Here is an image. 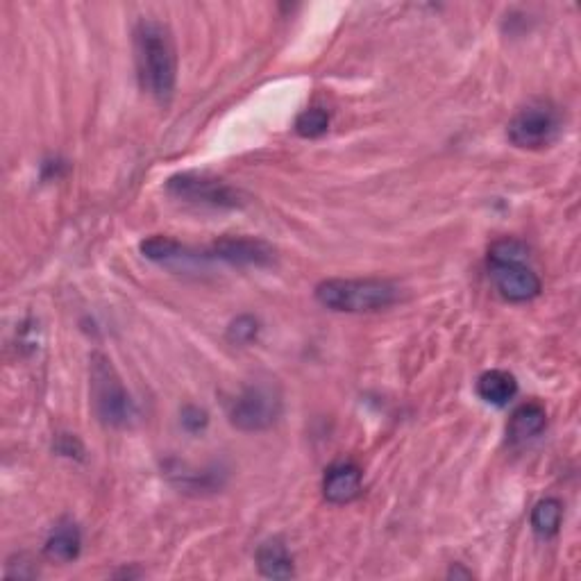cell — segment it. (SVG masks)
I'll return each instance as SVG.
<instances>
[{
	"instance_id": "cell-7",
	"label": "cell",
	"mask_w": 581,
	"mask_h": 581,
	"mask_svg": "<svg viewBox=\"0 0 581 581\" xmlns=\"http://www.w3.org/2000/svg\"><path fill=\"white\" fill-rule=\"evenodd\" d=\"M491 277L500 296L509 302H529L543 291L541 277L534 273L532 266H527V261L491 266Z\"/></svg>"
},
{
	"instance_id": "cell-23",
	"label": "cell",
	"mask_w": 581,
	"mask_h": 581,
	"mask_svg": "<svg viewBox=\"0 0 581 581\" xmlns=\"http://www.w3.org/2000/svg\"><path fill=\"white\" fill-rule=\"evenodd\" d=\"M450 577H466V579H470L473 577V572H466V570H461V566L457 563V566H454L452 570H450Z\"/></svg>"
},
{
	"instance_id": "cell-1",
	"label": "cell",
	"mask_w": 581,
	"mask_h": 581,
	"mask_svg": "<svg viewBox=\"0 0 581 581\" xmlns=\"http://www.w3.org/2000/svg\"><path fill=\"white\" fill-rule=\"evenodd\" d=\"M134 53L143 89L157 103H168L178 80V50L168 25L157 19H141L134 28Z\"/></svg>"
},
{
	"instance_id": "cell-8",
	"label": "cell",
	"mask_w": 581,
	"mask_h": 581,
	"mask_svg": "<svg viewBox=\"0 0 581 581\" xmlns=\"http://www.w3.org/2000/svg\"><path fill=\"white\" fill-rule=\"evenodd\" d=\"M209 257L227 261L232 266H271L275 261V250L261 239L223 237L209 250Z\"/></svg>"
},
{
	"instance_id": "cell-10",
	"label": "cell",
	"mask_w": 581,
	"mask_h": 581,
	"mask_svg": "<svg viewBox=\"0 0 581 581\" xmlns=\"http://www.w3.org/2000/svg\"><path fill=\"white\" fill-rule=\"evenodd\" d=\"M361 486H364V475L352 461L334 463L323 477V495L332 504L355 502L361 495Z\"/></svg>"
},
{
	"instance_id": "cell-14",
	"label": "cell",
	"mask_w": 581,
	"mask_h": 581,
	"mask_svg": "<svg viewBox=\"0 0 581 581\" xmlns=\"http://www.w3.org/2000/svg\"><path fill=\"white\" fill-rule=\"evenodd\" d=\"M82 536L75 522H60L46 541V557L60 563H71L80 557Z\"/></svg>"
},
{
	"instance_id": "cell-3",
	"label": "cell",
	"mask_w": 581,
	"mask_h": 581,
	"mask_svg": "<svg viewBox=\"0 0 581 581\" xmlns=\"http://www.w3.org/2000/svg\"><path fill=\"white\" fill-rule=\"evenodd\" d=\"M89 364V389L94 414L107 427H125L132 418V400L119 373L103 352H94Z\"/></svg>"
},
{
	"instance_id": "cell-2",
	"label": "cell",
	"mask_w": 581,
	"mask_h": 581,
	"mask_svg": "<svg viewBox=\"0 0 581 581\" xmlns=\"http://www.w3.org/2000/svg\"><path fill=\"white\" fill-rule=\"evenodd\" d=\"M316 300L323 307L343 314H375L400 300V286L380 277L364 280H325L316 286Z\"/></svg>"
},
{
	"instance_id": "cell-4",
	"label": "cell",
	"mask_w": 581,
	"mask_h": 581,
	"mask_svg": "<svg viewBox=\"0 0 581 581\" xmlns=\"http://www.w3.org/2000/svg\"><path fill=\"white\" fill-rule=\"evenodd\" d=\"M282 409L284 402L277 384L271 380H259L250 382L232 400L227 416H230V423L241 429V432H264V429H271L280 420Z\"/></svg>"
},
{
	"instance_id": "cell-6",
	"label": "cell",
	"mask_w": 581,
	"mask_h": 581,
	"mask_svg": "<svg viewBox=\"0 0 581 581\" xmlns=\"http://www.w3.org/2000/svg\"><path fill=\"white\" fill-rule=\"evenodd\" d=\"M166 191L173 198L191 202V205L214 209H237L243 205L241 193L223 180L207 173H178L166 182Z\"/></svg>"
},
{
	"instance_id": "cell-12",
	"label": "cell",
	"mask_w": 581,
	"mask_h": 581,
	"mask_svg": "<svg viewBox=\"0 0 581 581\" xmlns=\"http://www.w3.org/2000/svg\"><path fill=\"white\" fill-rule=\"evenodd\" d=\"M257 568L268 579H291L296 575L293 557L282 538H271L257 550Z\"/></svg>"
},
{
	"instance_id": "cell-18",
	"label": "cell",
	"mask_w": 581,
	"mask_h": 581,
	"mask_svg": "<svg viewBox=\"0 0 581 581\" xmlns=\"http://www.w3.org/2000/svg\"><path fill=\"white\" fill-rule=\"evenodd\" d=\"M529 250L522 241L518 239H500L495 241L491 250H488V266H498V264H516V261H527Z\"/></svg>"
},
{
	"instance_id": "cell-9",
	"label": "cell",
	"mask_w": 581,
	"mask_h": 581,
	"mask_svg": "<svg viewBox=\"0 0 581 581\" xmlns=\"http://www.w3.org/2000/svg\"><path fill=\"white\" fill-rule=\"evenodd\" d=\"M139 250L146 259L175 268V271H193V268H200L205 261L212 259L209 252L207 255H200V252H193L187 246H182L180 241L164 237V234H155V237L141 241Z\"/></svg>"
},
{
	"instance_id": "cell-19",
	"label": "cell",
	"mask_w": 581,
	"mask_h": 581,
	"mask_svg": "<svg viewBox=\"0 0 581 581\" xmlns=\"http://www.w3.org/2000/svg\"><path fill=\"white\" fill-rule=\"evenodd\" d=\"M259 334V321L252 316H239L237 321H232L227 327V339L237 345H248L250 341H255Z\"/></svg>"
},
{
	"instance_id": "cell-13",
	"label": "cell",
	"mask_w": 581,
	"mask_h": 581,
	"mask_svg": "<svg viewBox=\"0 0 581 581\" xmlns=\"http://www.w3.org/2000/svg\"><path fill=\"white\" fill-rule=\"evenodd\" d=\"M516 393L518 382L507 370H486L477 380V395L493 407H507Z\"/></svg>"
},
{
	"instance_id": "cell-5",
	"label": "cell",
	"mask_w": 581,
	"mask_h": 581,
	"mask_svg": "<svg viewBox=\"0 0 581 581\" xmlns=\"http://www.w3.org/2000/svg\"><path fill=\"white\" fill-rule=\"evenodd\" d=\"M561 128L563 121L557 105L550 100H532L509 121L507 137L516 148L543 150L559 139Z\"/></svg>"
},
{
	"instance_id": "cell-21",
	"label": "cell",
	"mask_w": 581,
	"mask_h": 581,
	"mask_svg": "<svg viewBox=\"0 0 581 581\" xmlns=\"http://www.w3.org/2000/svg\"><path fill=\"white\" fill-rule=\"evenodd\" d=\"M55 450L60 452L62 457H69V459H82L84 457V445L80 443L78 436H73V434L57 436Z\"/></svg>"
},
{
	"instance_id": "cell-11",
	"label": "cell",
	"mask_w": 581,
	"mask_h": 581,
	"mask_svg": "<svg viewBox=\"0 0 581 581\" xmlns=\"http://www.w3.org/2000/svg\"><path fill=\"white\" fill-rule=\"evenodd\" d=\"M545 427H547V411L543 404L525 402L511 414L507 434L511 443L520 445V443L536 439V436H541Z\"/></svg>"
},
{
	"instance_id": "cell-16",
	"label": "cell",
	"mask_w": 581,
	"mask_h": 581,
	"mask_svg": "<svg viewBox=\"0 0 581 581\" xmlns=\"http://www.w3.org/2000/svg\"><path fill=\"white\" fill-rule=\"evenodd\" d=\"M563 520V504L557 498H545L532 509V529L541 538L559 534Z\"/></svg>"
},
{
	"instance_id": "cell-15",
	"label": "cell",
	"mask_w": 581,
	"mask_h": 581,
	"mask_svg": "<svg viewBox=\"0 0 581 581\" xmlns=\"http://www.w3.org/2000/svg\"><path fill=\"white\" fill-rule=\"evenodd\" d=\"M166 477L187 493L216 491V488L223 486L221 479H218V473H214V470H209V473H205V470H189L180 461L166 463Z\"/></svg>"
},
{
	"instance_id": "cell-17",
	"label": "cell",
	"mask_w": 581,
	"mask_h": 581,
	"mask_svg": "<svg viewBox=\"0 0 581 581\" xmlns=\"http://www.w3.org/2000/svg\"><path fill=\"white\" fill-rule=\"evenodd\" d=\"M330 130V114L321 107H311L298 114L296 119V132L302 139H318Z\"/></svg>"
},
{
	"instance_id": "cell-22",
	"label": "cell",
	"mask_w": 581,
	"mask_h": 581,
	"mask_svg": "<svg viewBox=\"0 0 581 581\" xmlns=\"http://www.w3.org/2000/svg\"><path fill=\"white\" fill-rule=\"evenodd\" d=\"M5 577H10V579H35L37 577V568H35V563L25 561V557L21 554L19 563H14V561L7 563Z\"/></svg>"
},
{
	"instance_id": "cell-20",
	"label": "cell",
	"mask_w": 581,
	"mask_h": 581,
	"mask_svg": "<svg viewBox=\"0 0 581 581\" xmlns=\"http://www.w3.org/2000/svg\"><path fill=\"white\" fill-rule=\"evenodd\" d=\"M209 425V414L205 409L196 407V404H189V407L182 409V427L191 434L205 432V427Z\"/></svg>"
}]
</instances>
